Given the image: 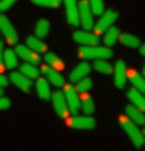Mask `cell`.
Returning a JSON list of instances; mask_svg holds the SVG:
<instances>
[{"label":"cell","mask_w":145,"mask_h":151,"mask_svg":"<svg viewBox=\"0 0 145 151\" xmlns=\"http://www.w3.org/2000/svg\"><path fill=\"white\" fill-rule=\"evenodd\" d=\"M119 124H121V127L123 128V131L126 132V135L130 137L131 143L137 148H141L142 146H144L145 137H144L142 131L140 129V127H138L137 124H134L133 121H130L127 117H123V115L119 118Z\"/></svg>","instance_id":"cell-1"},{"label":"cell","mask_w":145,"mask_h":151,"mask_svg":"<svg viewBox=\"0 0 145 151\" xmlns=\"http://www.w3.org/2000/svg\"><path fill=\"white\" fill-rule=\"evenodd\" d=\"M78 55L84 59H108L112 56V51L101 45H82L78 50Z\"/></svg>","instance_id":"cell-2"},{"label":"cell","mask_w":145,"mask_h":151,"mask_svg":"<svg viewBox=\"0 0 145 151\" xmlns=\"http://www.w3.org/2000/svg\"><path fill=\"white\" fill-rule=\"evenodd\" d=\"M78 15H79V21L82 24L85 30H90L93 29L94 24H93V14L90 10V6L86 0H81V3L78 6Z\"/></svg>","instance_id":"cell-3"},{"label":"cell","mask_w":145,"mask_h":151,"mask_svg":"<svg viewBox=\"0 0 145 151\" xmlns=\"http://www.w3.org/2000/svg\"><path fill=\"white\" fill-rule=\"evenodd\" d=\"M116 19H118V12L112 11V10H107V11L101 12L100 19H99V22L96 24V26H93V28H94V30H96V33L100 35V33L106 32L110 26H112Z\"/></svg>","instance_id":"cell-4"},{"label":"cell","mask_w":145,"mask_h":151,"mask_svg":"<svg viewBox=\"0 0 145 151\" xmlns=\"http://www.w3.org/2000/svg\"><path fill=\"white\" fill-rule=\"evenodd\" d=\"M0 32L3 33V36L6 37V40L10 44H15L18 41L16 30L14 29L12 24L6 15H0Z\"/></svg>","instance_id":"cell-5"},{"label":"cell","mask_w":145,"mask_h":151,"mask_svg":"<svg viewBox=\"0 0 145 151\" xmlns=\"http://www.w3.org/2000/svg\"><path fill=\"white\" fill-rule=\"evenodd\" d=\"M64 99H66L67 107L71 113H77L79 110V96L78 92L75 91V88L73 85H66L64 91H63Z\"/></svg>","instance_id":"cell-6"},{"label":"cell","mask_w":145,"mask_h":151,"mask_svg":"<svg viewBox=\"0 0 145 151\" xmlns=\"http://www.w3.org/2000/svg\"><path fill=\"white\" fill-rule=\"evenodd\" d=\"M52 103H54V109H55L56 114L60 117V118H67L69 117V107H67V103H66V99H64V95L63 92L60 91H56L54 95H52Z\"/></svg>","instance_id":"cell-7"},{"label":"cell","mask_w":145,"mask_h":151,"mask_svg":"<svg viewBox=\"0 0 145 151\" xmlns=\"http://www.w3.org/2000/svg\"><path fill=\"white\" fill-rule=\"evenodd\" d=\"M71 128L75 129H93L96 128V119L92 115H81V117H73L69 121Z\"/></svg>","instance_id":"cell-8"},{"label":"cell","mask_w":145,"mask_h":151,"mask_svg":"<svg viewBox=\"0 0 145 151\" xmlns=\"http://www.w3.org/2000/svg\"><path fill=\"white\" fill-rule=\"evenodd\" d=\"M41 72H43V74L47 77V80L52 85H55V87H63L64 85V77L56 69L52 68V66L44 65L43 68H41Z\"/></svg>","instance_id":"cell-9"},{"label":"cell","mask_w":145,"mask_h":151,"mask_svg":"<svg viewBox=\"0 0 145 151\" xmlns=\"http://www.w3.org/2000/svg\"><path fill=\"white\" fill-rule=\"evenodd\" d=\"M126 65L122 62V60H118L115 63L114 68V83L115 87L122 89V88L126 87V83H127V74H126Z\"/></svg>","instance_id":"cell-10"},{"label":"cell","mask_w":145,"mask_h":151,"mask_svg":"<svg viewBox=\"0 0 145 151\" xmlns=\"http://www.w3.org/2000/svg\"><path fill=\"white\" fill-rule=\"evenodd\" d=\"M66 6V17L69 24L73 26H77L79 24V15H78V4L77 0H63Z\"/></svg>","instance_id":"cell-11"},{"label":"cell","mask_w":145,"mask_h":151,"mask_svg":"<svg viewBox=\"0 0 145 151\" xmlns=\"http://www.w3.org/2000/svg\"><path fill=\"white\" fill-rule=\"evenodd\" d=\"M15 52H16V55L19 56V58H22L25 62H29V63H33V65H37L40 62L39 54L36 51H33V50H30L29 47L22 45V44L16 45Z\"/></svg>","instance_id":"cell-12"},{"label":"cell","mask_w":145,"mask_h":151,"mask_svg":"<svg viewBox=\"0 0 145 151\" xmlns=\"http://www.w3.org/2000/svg\"><path fill=\"white\" fill-rule=\"evenodd\" d=\"M74 40L82 45H94L99 43V37L94 33H90L89 30H77L73 35Z\"/></svg>","instance_id":"cell-13"},{"label":"cell","mask_w":145,"mask_h":151,"mask_svg":"<svg viewBox=\"0 0 145 151\" xmlns=\"http://www.w3.org/2000/svg\"><path fill=\"white\" fill-rule=\"evenodd\" d=\"M10 80L12 83L15 84L16 87L22 89L24 92H30L31 89V81L30 78H28L26 76H24L22 73H16V72H12L10 74Z\"/></svg>","instance_id":"cell-14"},{"label":"cell","mask_w":145,"mask_h":151,"mask_svg":"<svg viewBox=\"0 0 145 151\" xmlns=\"http://www.w3.org/2000/svg\"><path fill=\"white\" fill-rule=\"evenodd\" d=\"M126 114H127V118L130 121H133L134 124H137L138 127L144 125L145 118H144V114H142V110L136 107L134 104H127L126 106Z\"/></svg>","instance_id":"cell-15"},{"label":"cell","mask_w":145,"mask_h":151,"mask_svg":"<svg viewBox=\"0 0 145 151\" xmlns=\"http://www.w3.org/2000/svg\"><path fill=\"white\" fill-rule=\"evenodd\" d=\"M89 72H90L89 63H86V62H81V63L77 65V66L74 68V70L71 72L70 80L73 81V83H77L78 80H81L82 77L88 76V73H89Z\"/></svg>","instance_id":"cell-16"},{"label":"cell","mask_w":145,"mask_h":151,"mask_svg":"<svg viewBox=\"0 0 145 151\" xmlns=\"http://www.w3.org/2000/svg\"><path fill=\"white\" fill-rule=\"evenodd\" d=\"M126 74H127V78L131 81V84L134 85L136 89H138L140 92H144L145 91V81H144V77H142L140 73H137L136 70L130 69V70H126Z\"/></svg>","instance_id":"cell-17"},{"label":"cell","mask_w":145,"mask_h":151,"mask_svg":"<svg viewBox=\"0 0 145 151\" xmlns=\"http://www.w3.org/2000/svg\"><path fill=\"white\" fill-rule=\"evenodd\" d=\"M127 96H129L130 102H131L136 107H138L140 110H142V111H144V109H145V99H144L142 92H140L138 89H136V88H131V89H129V92H127Z\"/></svg>","instance_id":"cell-18"},{"label":"cell","mask_w":145,"mask_h":151,"mask_svg":"<svg viewBox=\"0 0 145 151\" xmlns=\"http://www.w3.org/2000/svg\"><path fill=\"white\" fill-rule=\"evenodd\" d=\"M118 40L121 41L123 45L129 48H137L140 44H141V40L140 37L134 36V35H130V33H122L118 36Z\"/></svg>","instance_id":"cell-19"},{"label":"cell","mask_w":145,"mask_h":151,"mask_svg":"<svg viewBox=\"0 0 145 151\" xmlns=\"http://www.w3.org/2000/svg\"><path fill=\"white\" fill-rule=\"evenodd\" d=\"M36 89H37V95L44 100H48L51 98V91H49V85H48L47 80L39 78L37 77V84H36Z\"/></svg>","instance_id":"cell-20"},{"label":"cell","mask_w":145,"mask_h":151,"mask_svg":"<svg viewBox=\"0 0 145 151\" xmlns=\"http://www.w3.org/2000/svg\"><path fill=\"white\" fill-rule=\"evenodd\" d=\"M3 62H4V66L10 70L15 69L18 66V55L16 52H14L12 50H6L3 55Z\"/></svg>","instance_id":"cell-21"},{"label":"cell","mask_w":145,"mask_h":151,"mask_svg":"<svg viewBox=\"0 0 145 151\" xmlns=\"http://www.w3.org/2000/svg\"><path fill=\"white\" fill-rule=\"evenodd\" d=\"M49 29H51V24L49 21L47 19H40L37 21V24L34 26V33H36V37H45L49 33Z\"/></svg>","instance_id":"cell-22"},{"label":"cell","mask_w":145,"mask_h":151,"mask_svg":"<svg viewBox=\"0 0 145 151\" xmlns=\"http://www.w3.org/2000/svg\"><path fill=\"white\" fill-rule=\"evenodd\" d=\"M26 43H28V47L30 48V50H33V51H36L37 54H40V52H47V45H45L39 37H36V36L28 37Z\"/></svg>","instance_id":"cell-23"},{"label":"cell","mask_w":145,"mask_h":151,"mask_svg":"<svg viewBox=\"0 0 145 151\" xmlns=\"http://www.w3.org/2000/svg\"><path fill=\"white\" fill-rule=\"evenodd\" d=\"M104 33H106V35H104V43H106L108 47H112V45L118 41V36H119V30H118V28H115V26H110Z\"/></svg>","instance_id":"cell-24"},{"label":"cell","mask_w":145,"mask_h":151,"mask_svg":"<svg viewBox=\"0 0 145 151\" xmlns=\"http://www.w3.org/2000/svg\"><path fill=\"white\" fill-rule=\"evenodd\" d=\"M21 73L24 76H26L28 78L33 80V78H37L40 74L39 69L36 68L33 63H29V62H25L22 66H21Z\"/></svg>","instance_id":"cell-25"},{"label":"cell","mask_w":145,"mask_h":151,"mask_svg":"<svg viewBox=\"0 0 145 151\" xmlns=\"http://www.w3.org/2000/svg\"><path fill=\"white\" fill-rule=\"evenodd\" d=\"M45 60H47V63L49 65V66H52L54 69H56L58 72L63 70V68H64L63 60L60 59L56 54H54V52H48V54H45Z\"/></svg>","instance_id":"cell-26"},{"label":"cell","mask_w":145,"mask_h":151,"mask_svg":"<svg viewBox=\"0 0 145 151\" xmlns=\"http://www.w3.org/2000/svg\"><path fill=\"white\" fill-rule=\"evenodd\" d=\"M79 106L82 107L84 113H85V114H88V115L93 114V113H94V109H96L93 99H92L90 96H88V95H84L82 96V99H81V103H79Z\"/></svg>","instance_id":"cell-27"},{"label":"cell","mask_w":145,"mask_h":151,"mask_svg":"<svg viewBox=\"0 0 145 151\" xmlns=\"http://www.w3.org/2000/svg\"><path fill=\"white\" fill-rule=\"evenodd\" d=\"M92 88V78L90 77H82L81 80L77 81V87H75V91L79 92V93H86Z\"/></svg>","instance_id":"cell-28"},{"label":"cell","mask_w":145,"mask_h":151,"mask_svg":"<svg viewBox=\"0 0 145 151\" xmlns=\"http://www.w3.org/2000/svg\"><path fill=\"white\" fill-rule=\"evenodd\" d=\"M94 69H96L99 73H103V74H111V73H112V66L104 59H96V62H94Z\"/></svg>","instance_id":"cell-29"},{"label":"cell","mask_w":145,"mask_h":151,"mask_svg":"<svg viewBox=\"0 0 145 151\" xmlns=\"http://www.w3.org/2000/svg\"><path fill=\"white\" fill-rule=\"evenodd\" d=\"M92 10V14L94 15H101V12L104 11V0H89L88 1Z\"/></svg>","instance_id":"cell-30"},{"label":"cell","mask_w":145,"mask_h":151,"mask_svg":"<svg viewBox=\"0 0 145 151\" xmlns=\"http://www.w3.org/2000/svg\"><path fill=\"white\" fill-rule=\"evenodd\" d=\"M34 4L41 6V7H48V8H59L62 4V0H31Z\"/></svg>","instance_id":"cell-31"},{"label":"cell","mask_w":145,"mask_h":151,"mask_svg":"<svg viewBox=\"0 0 145 151\" xmlns=\"http://www.w3.org/2000/svg\"><path fill=\"white\" fill-rule=\"evenodd\" d=\"M16 0H0V11H7L14 6Z\"/></svg>","instance_id":"cell-32"},{"label":"cell","mask_w":145,"mask_h":151,"mask_svg":"<svg viewBox=\"0 0 145 151\" xmlns=\"http://www.w3.org/2000/svg\"><path fill=\"white\" fill-rule=\"evenodd\" d=\"M11 106V102L8 98H3V96L0 95V110H6Z\"/></svg>","instance_id":"cell-33"},{"label":"cell","mask_w":145,"mask_h":151,"mask_svg":"<svg viewBox=\"0 0 145 151\" xmlns=\"http://www.w3.org/2000/svg\"><path fill=\"white\" fill-rule=\"evenodd\" d=\"M4 70V62H3V41L0 40V72Z\"/></svg>","instance_id":"cell-34"},{"label":"cell","mask_w":145,"mask_h":151,"mask_svg":"<svg viewBox=\"0 0 145 151\" xmlns=\"http://www.w3.org/2000/svg\"><path fill=\"white\" fill-rule=\"evenodd\" d=\"M8 83H10V81H8L7 77L3 74H0V87H7Z\"/></svg>","instance_id":"cell-35"},{"label":"cell","mask_w":145,"mask_h":151,"mask_svg":"<svg viewBox=\"0 0 145 151\" xmlns=\"http://www.w3.org/2000/svg\"><path fill=\"white\" fill-rule=\"evenodd\" d=\"M138 47H140V54L144 56V55H145V45H141V44H140Z\"/></svg>","instance_id":"cell-36"},{"label":"cell","mask_w":145,"mask_h":151,"mask_svg":"<svg viewBox=\"0 0 145 151\" xmlns=\"http://www.w3.org/2000/svg\"><path fill=\"white\" fill-rule=\"evenodd\" d=\"M1 93H3V89H1V87H0V95H1Z\"/></svg>","instance_id":"cell-37"}]
</instances>
